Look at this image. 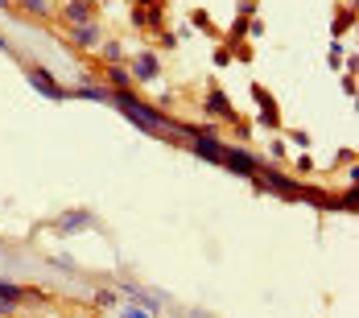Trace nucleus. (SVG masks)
Returning a JSON list of instances; mask_svg holds the SVG:
<instances>
[{"label": "nucleus", "instance_id": "nucleus-10", "mask_svg": "<svg viewBox=\"0 0 359 318\" xmlns=\"http://www.w3.org/2000/svg\"><path fill=\"white\" fill-rule=\"evenodd\" d=\"M0 302L21 306V302H29V290H21V286H12V281H0Z\"/></svg>", "mask_w": 359, "mask_h": 318}, {"label": "nucleus", "instance_id": "nucleus-20", "mask_svg": "<svg viewBox=\"0 0 359 318\" xmlns=\"http://www.w3.org/2000/svg\"><path fill=\"white\" fill-rule=\"evenodd\" d=\"M120 318H145V315H136V310H124V315H120Z\"/></svg>", "mask_w": 359, "mask_h": 318}, {"label": "nucleus", "instance_id": "nucleus-19", "mask_svg": "<svg viewBox=\"0 0 359 318\" xmlns=\"http://www.w3.org/2000/svg\"><path fill=\"white\" fill-rule=\"evenodd\" d=\"M12 310H17L12 302H0V315H12Z\"/></svg>", "mask_w": 359, "mask_h": 318}, {"label": "nucleus", "instance_id": "nucleus-18", "mask_svg": "<svg viewBox=\"0 0 359 318\" xmlns=\"http://www.w3.org/2000/svg\"><path fill=\"white\" fill-rule=\"evenodd\" d=\"M244 33H248V21H244V17H240V21H236V25H232V37H244Z\"/></svg>", "mask_w": 359, "mask_h": 318}, {"label": "nucleus", "instance_id": "nucleus-22", "mask_svg": "<svg viewBox=\"0 0 359 318\" xmlns=\"http://www.w3.org/2000/svg\"><path fill=\"white\" fill-rule=\"evenodd\" d=\"M0 50H12V46H8V37H4V33H0Z\"/></svg>", "mask_w": 359, "mask_h": 318}, {"label": "nucleus", "instance_id": "nucleus-14", "mask_svg": "<svg viewBox=\"0 0 359 318\" xmlns=\"http://www.w3.org/2000/svg\"><path fill=\"white\" fill-rule=\"evenodd\" d=\"M124 294H128L132 302H141V306H149V310H157V298H149V294H141V290H132V286H124Z\"/></svg>", "mask_w": 359, "mask_h": 318}, {"label": "nucleus", "instance_id": "nucleus-8", "mask_svg": "<svg viewBox=\"0 0 359 318\" xmlns=\"http://www.w3.org/2000/svg\"><path fill=\"white\" fill-rule=\"evenodd\" d=\"M62 17H66L70 25H83V21L95 17V0H70V4L62 8Z\"/></svg>", "mask_w": 359, "mask_h": 318}, {"label": "nucleus", "instance_id": "nucleus-11", "mask_svg": "<svg viewBox=\"0 0 359 318\" xmlns=\"http://www.w3.org/2000/svg\"><path fill=\"white\" fill-rule=\"evenodd\" d=\"M107 83H112V91H128V83H132V74H128L124 66H107Z\"/></svg>", "mask_w": 359, "mask_h": 318}, {"label": "nucleus", "instance_id": "nucleus-17", "mask_svg": "<svg viewBox=\"0 0 359 318\" xmlns=\"http://www.w3.org/2000/svg\"><path fill=\"white\" fill-rule=\"evenodd\" d=\"M95 302H99V306H116V294H112V290H99Z\"/></svg>", "mask_w": 359, "mask_h": 318}, {"label": "nucleus", "instance_id": "nucleus-15", "mask_svg": "<svg viewBox=\"0 0 359 318\" xmlns=\"http://www.w3.org/2000/svg\"><path fill=\"white\" fill-rule=\"evenodd\" d=\"M335 203H339V211H356V207H359L356 186H351V190H343V199H335Z\"/></svg>", "mask_w": 359, "mask_h": 318}, {"label": "nucleus", "instance_id": "nucleus-13", "mask_svg": "<svg viewBox=\"0 0 359 318\" xmlns=\"http://www.w3.org/2000/svg\"><path fill=\"white\" fill-rule=\"evenodd\" d=\"M347 25H356V8H351V12L343 8V12L335 17V37H343V33H347Z\"/></svg>", "mask_w": 359, "mask_h": 318}, {"label": "nucleus", "instance_id": "nucleus-21", "mask_svg": "<svg viewBox=\"0 0 359 318\" xmlns=\"http://www.w3.org/2000/svg\"><path fill=\"white\" fill-rule=\"evenodd\" d=\"M149 4H157V0H136V8H149Z\"/></svg>", "mask_w": 359, "mask_h": 318}, {"label": "nucleus", "instance_id": "nucleus-7", "mask_svg": "<svg viewBox=\"0 0 359 318\" xmlns=\"http://www.w3.org/2000/svg\"><path fill=\"white\" fill-rule=\"evenodd\" d=\"M207 112H211V116H223V120H232V124L240 120L236 108H232V99H227L223 91H211V95H207Z\"/></svg>", "mask_w": 359, "mask_h": 318}, {"label": "nucleus", "instance_id": "nucleus-4", "mask_svg": "<svg viewBox=\"0 0 359 318\" xmlns=\"http://www.w3.org/2000/svg\"><path fill=\"white\" fill-rule=\"evenodd\" d=\"M252 99L260 103V128H277V124H281V116H277V103H273V95H269L260 83H252Z\"/></svg>", "mask_w": 359, "mask_h": 318}, {"label": "nucleus", "instance_id": "nucleus-2", "mask_svg": "<svg viewBox=\"0 0 359 318\" xmlns=\"http://www.w3.org/2000/svg\"><path fill=\"white\" fill-rule=\"evenodd\" d=\"M219 166H227L232 174H244V178H252V174H256L265 161H256L248 149H232V145H223V161H219Z\"/></svg>", "mask_w": 359, "mask_h": 318}, {"label": "nucleus", "instance_id": "nucleus-3", "mask_svg": "<svg viewBox=\"0 0 359 318\" xmlns=\"http://www.w3.org/2000/svg\"><path fill=\"white\" fill-rule=\"evenodd\" d=\"M91 223H95L91 211H66V215L54 219V232H58V236H74V232H83V228H91Z\"/></svg>", "mask_w": 359, "mask_h": 318}, {"label": "nucleus", "instance_id": "nucleus-12", "mask_svg": "<svg viewBox=\"0 0 359 318\" xmlns=\"http://www.w3.org/2000/svg\"><path fill=\"white\" fill-rule=\"evenodd\" d=\"M21 8H25V12H33V17H41V21H50V17H54L50 0H21Z\"/></svg>", "mask_w": 359, "mask_h": 318}, {"label": "nucleus", "instance_id": "nucleus-9", "mask_svg": "<svg viewBox=\"0 0 359 318\" xmlns=\"http://www.w3.org/2000/svg\"><path fill=\"white\" fill-rule=\"evenodd\" d=\"M79 99H95V103H103V99H112V87H95V83H79V91H74Z\"/></svg>", "mask_w": 359, "mask_h": 318}, {"label": "nucleus", "instance_id": "nucleus-16", "mask_svg": "<svg viewBox=\"0 0 359 318\" xmlns=\"http://www.w3.org/2000/svg\"><path fill=\"white\" fill-rule=\"evenodd\" d=\"M103 58L116 62V58H120V41H103Z\"/></svg>", "mask_w": 359, "mask_h": 318}, {"label": "nucleus", "instance_id": "nucleus-5", "mask_svg": "<svg viewBox=\"0 0 359 318\" xmlns=\"http://www.w3.org/2000/svg\"><path fill=\"white\" fill-rule=\"evenodd\" d=\"M157 74H161V58H157V54H141L136 66H132V79H136V83H149V79H157Z\"/></svg>", "mask_w": 359, "mask_h": 318}, {"label": "nucleus", "instance_id": "nucleus-1", "mask_svg": "<svg viewBox=\"0 0 359 318\" xmlns=\"http://www.w3.org/2000/svg\"><path fill=\"white\" fill-rule=\"evenodd\" d=\"M25 79H29V83H33L45 99H70V91H66V87H62L50 70H41V66H25Z\"/></svg>", "mask_w": 359, "mask_h": 318}, {"label": "nucleus", "instance_id": "nucleus-23", "mask_svg": "<svg viewBox=\"0 0 359 318\" xmlns=\"http://www.w3.org/2000/svg\"><path fill=\"white\" fill-rule=\"evenodd\" d=\"M0 8H12V0H0Z\"/></svg>", "mask_w": 359, "mask_h": 318}, {"label": "nucleus", "instance_id": "nucleus-6", "mask_svg": "<svg viewBox=\"0 0 359 318\" xmlns=\"http://www.w3.org/2000/svg\"><path fill=\"white\" fill-rule=\"evenodd\" d=\"M70 37H74L79 50H91V46H99V25H95V21H83V25L70 29Z\"/></svg>", "mask_w": 359, "mask_h": 318}]
</instances>
